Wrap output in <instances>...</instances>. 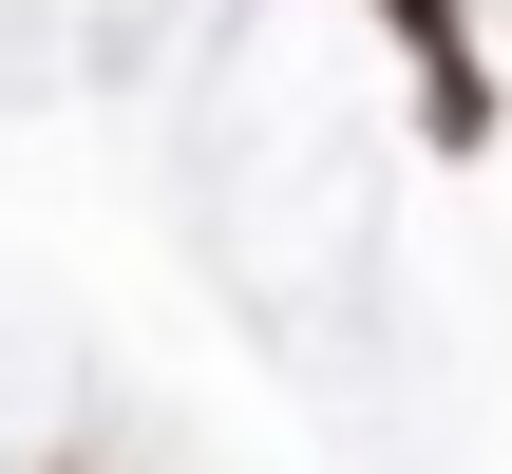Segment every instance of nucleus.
Returning <instances> with one entry per match:
<instances>
[{
    "label": "nucleus",
    "instance_id": "nucleus-1",
    "mask_svg": "<svg viewBox=\"0 0 512 474\" xmlns=\"http://www.w3.org/2000/svg\"><path fill=\"white\" fill-rule=\"evenodd\" d=\"M380 19L437 57V133H494V114H475V57H456V0H380Z\"/></svg>",
    "mask_w": 512,
    "mask_h": 474
}]
</instances>
